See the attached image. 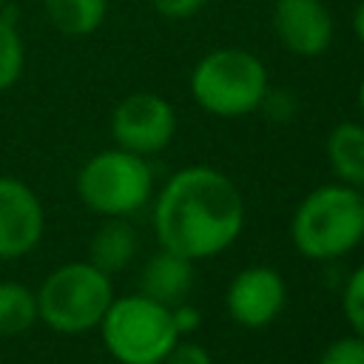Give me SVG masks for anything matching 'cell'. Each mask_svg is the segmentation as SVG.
<instances>
[{"label": "cell", "instance_id": "obj_1", "mask_svg": "<svg viewBox=\"0 0 364 364\" xmlns=\"http://www.w3.org/2000/svg\"><path fill=\"white\" fill-rule=\"evenodd\" d=\"M159 247L191 262L225 253L245 228V199L236 182L210 165H188L168 176L151 210Z\"/></svg>", "mask_w": 364, "mask_h": 364}, {"label": "cell", "instance_id": "obj_2", "mask_svg": "<svg viewBox=\"0 0 364 364\" xmlns=\"http://www.w3.org/2000/svg\"><path fill=\"white\" fill-rule=\"evenodd\" d=\"M290 242L310 262H336L364 242V191L344 182L313 188L293 210Z\"/></svg>", "mask_w": 364, "mask_h": 364}, {"label": "cell", "instance_id": "obj_3", "mask_svg": "<svg viewBox=\"0 0 364 364\" xmlns=\"http://www.w3.org/2000/svg\"><path fill=\"white\" fill-rule=\"evenodd\" d=\"M188 85L202 111L219 119H239L259 111L270 80L264 63L253 51L225 46L196 60Z\"/></svg>", "mask_w": 364, "mask_h": 364}, {"label": "cell", "instance_id": "obj_4", "mask_svg": "<svg viewBox=\"0 0 364 364\" xmlns=\"http://www.w3.org/2000/svg\"><path fill=\"white\" fill-rule=\"evenodd\" d=\"M34 296H37V318L48 330L60 336H80L100 327L117 293L111 276L85 259L54 267L40 282Z\"/></svg>", "mask_w": 364, "mask_h": 364}, {"label": "cell", "instance_id": "obj_5", "mask_svg": "<svg viewBox=\"0 0 364 364\" xmlns=\"http://www.w3.org/2000/svg\"><path fill=\"white\" fill-rule=\"evenodd\" d=\"M97 330L117 364H162L179 341L171 307L145 293L114 296Z\"/></svg>", "mask_w": 364, "mask_h": 364}, {"label": "cell", "instance_id": "obj_6", "mask_svg": "<svg viewBox=\"0 0 364 364\" xmlns=\"http://www.w3.org/2000/svg\"><path fill=\"white\" fill-rule=\"evenodd\" d=\"M77 196L102 219H128L151 202L154 171L145 156L114 145L82 162L77 173Z\"/></svg>", "mask_w": 364, "mask_h": 364}, {"label": "cell", "instance_id": "obj_7", "mask_svg": "<svg viewBox=\"0 0 364 364\" xmlns=\"http://www.w3.org/2000/svg\"><path fill=\"white\" fill-rule=\"evenodd\" d=\"M173 134H176V111L162 94L134 91L122 97L111 111L114 145L134 151L139 156L165 151Z\"/></svg>", "mask_w": 364, "mask_h": 364}, {"label": "cell", "instance_id": "obj_8", "mask_svg": "<svg viewBox=\"0 0 364 364\" xmlns=\"http://www.w3.org/2000/svg\"><path fill=\"white\" fill-rule=\"evenodd\" d=\"M287 301V284L282 273L270 264H250L239 270L228 290H225V307L228 316L247 330H262L279 318Z\"/></svg>", "mask_w": 364, "mask_h": 364}, {"label": "cell", "instance_id": "obj_9", "mask_svg": "<svg viewBox=\"0 0 364 364\" xmlns=\"http://www.w3.org/2000/svg\"><path fill=\"white\" fill-rule=\"evenodd\" d=\"M46 233V210L31 185L0 173V262L28 256Z\"/></svg>", "mask_w": 364, "mask_h": 364}, {"label": "cell", "instance_id": "obj_10", "mask_svg": "<svg viewBox=\"0 0 364 364\" xmlns=\"http://www.w3.org/2000/svg\"><path fill=\"white\" fill-rule=\"evenodd\" d=\"M273 31L296 57H318L330 48L336 26L321 0H276Z\"/></svg>", "mask_w": 364, "mask_h": 364}, {"label": "cell", "instance_id": "obj_11", "mask_svg": "<svg viewBox=\"0 0 364 364\" xmlns=\"http://www.w3.org/2000/svg\"><path fill=\"white\" fill-rule=\"evenodd\" d=\"M191 284H193V262L165 247H159V253H154L139 273V293L168 307L185 301Z\"/></svg>", "mask_w": 364, "mask_h": 364}, {"label": "cell", "instance_id": "obj_12", "mask_svg": "<svg viewBox=\"0 0 364 364\" xmlns=\"http://www.w3.org/2000/svg\"><path fill=\"white\" fill-rule=\"evenodd\" d=\"M136 250H139V239H136V230L131 228V222L111 216L94 230L91 242H88V262L94 267H100L102 273L114 276L134 262Z\"/></svg>", "mask_w": 364, "mask_h": 364}, {"label": "cell", "instance_id": "obj_13", "mask_svg": "<svg viewBox=\"0 0 364 364\" xmlns=\"http://www.w3.org/2000/svg\"><path fill=\"white\" fill-rule=\"evenodd\" d=\"M324 151L336 182L364 191V122H338L327 134Z\"/></svg>", "mask_w": 364, "mask_h": 364}, {"label": "cell", "instance_id": "obj_14", "mask_svg": "<svg viewBox=\"0 0 364 364\" xmlns=\"http://www.w3.org/2000/svg\"><path fill=\"white\" fill-rule=\"evenodd\" d=\"M48 23L65 37L94 34L108 14V0H43Z\"/></svg>", "mask_w": 364, "mask_h": 364}, {"label": "cell", "instance_id": "obj_15", "mask_svg": "<svg viewBox=\"0 0 364 364\" xmlns=\"http://www.w3.org/2000/svg\"><path fill=\"white\" fill-rule=\"evenodd\" d=\"M37 296L28 284L3 279L0 282V336H20L37 324Z\"/></svg>", "mask_w": 364, "mask_h": 364}, {"label": "cell", "instance_id": "obj_16", "mask_svg": "<svg viewBox=\"0 0 364 364\" xmlns=\"http://www.w3.org/2000/svg\"><path fill=\"white\" fill-rule=\"evenodd\" d=\"M26 68V43L14 26V14L0 9V94L17 85Z\"/></svg>", "mask_w": 364, "mask_h": 364}, {"label": "cell", "instance_id": "obj_17", "mask_svg": "<svg viewBox=\"0 0 364 364\" xmlns=\"http://www.w3.org/2000/svg\"><path fill=\"white\" fill-rule=\"evenodd\" d=\"M341 310H344V318H347L350 330L364 338V262L344 282Z\"/></svg>", "mask_w": 364, "mask_h": 364}, {"label": "cell", "instance_id": "obj_18", "mask_svg": "<svg viewBox=\"0 0 364 364\" xmlns=\"http://www.w3.org/2000/svg\"><path fill=\"white\" fill-rule=\"evenodd\" d=\"M316 364H364V338L350 333L330 341Z\"/></svg>", "mask_w": 364, "mask_h": 364}, {"label": "cell", "instance_id": "obj_19", "mask_svg": "<svg viewBox=\"0 0 364 364\" xmlns=\"http://www.w3.org/2000/svg\"><path fill=\"white\" fill-rule=\"evenodd\" d=\"M259 108H262V111H267V117H270V119L287 122V119L296 114L299 100H296L290 91H284V88H267V94H264V100H262V105H259Z\"/></svg>", "mask_w": 364, "mask_h": 364}, {"label": "cell", "instance_id": "obj_20", "mask_svg": "<svg viewBox=\"0 0 364 364\" xmlns=\"http://www.w3.org/2000/svg\"><path fill=\"white\" fill-rule=\"evenodd\" d=\"M162 364H213V355H210L208 347H202V344H196V341L179 338V341L168 350V355L162 358Z\"/></svg>", "mask_w": 364, "mask_h": 364}, {"label": "cell", "instance_id": "obj_21", "mask_svg": "<svg viewBox=\"0 0 364 364\" xmlns=\"http://www.w3.org/2000/svg\"><path fill=\"white\" fill-rule=\"evenodd\" d=\"M210 0H151L154 11L165 20H191L196 17Z\"/></svg>", "mask_w": 364, "mask_h": 364}, {"label": "cell", "instance_id": "obj_22", "mask_svg": "<svg viewBox=\"0 0 364 364\" xmlns=\"http://www.w3.org/2000/svg\"><path fill=\"white\" fill-rule=\"evenodd\" d=\"M171 316H173V327H176L179 338H185V336L196 333V330H199V324H202L199 310H196L193 304H185V301L173 304V307H171Z\"/></svg>", "mask_w": 364, "mask_h": 364}, {"label": "cell", "instance_id": "obj_23", "mask_svg": "<svg viewBox=\"0 0 364 364\" xmlns=\"http://www.w3.org/2000/svg\"><path fill=\"white\" fill-rule=\"evenodd\" d=\"M353 34H355V40L364 46V0L355 6V11H353Z\"/></svg>", "mask_w": 364, "mask_h": 364}, {"label": "cell", "instance_id": "obj_24", "mask_svg": "<svg viewBox=\"0 0 364 364\" xmlns=\"http://www.w3.org/2000/svg\"><path fill=\"white\" fill-rule=\"evenodd\" d=\"M355 102H358V111H361V122H364V77L358 82V91H355Z\"/></svg>", "mask_w": 364, "mask_h": 364}, {"label": "cell", "instance_id": "obj_25", "mask_svg": "<svg viewBox=\"0 0 364 364\" xmlns=\"http://www.w3.org/2000/svg\"><path fill=\"white\" fill-rule=\"evenodd\" d=\"M9 6V0H0V9H6Z\"/></svg>", "mask_w": 364, "mask_h": 364}]
</instances>
